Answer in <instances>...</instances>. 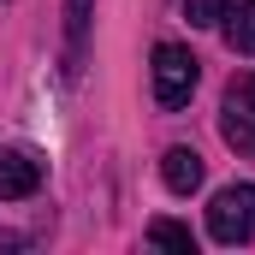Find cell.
I'll return each instance as SVG.
<instances>
[{"label":"cell","instance_id":"obj_2","mask_svg":"<svg viewBox=\"0 0 255 255\" xmlns=\"http://www.w3.org/2000/svg\"><path fill=\"white\" fill-rule=\"evenodd\" d=\"M196 77H202V65L184 42H160L154 48V101L172 113V107H184L196 95Z\"/></svg>","mask_w":255,"mask_h":255},{"label":"cell","instance_id":"obj_7","mask_svg":"<svg viewBox=\"0 0 255 255\" xmlns=\"http://www.w3.org/2000/svg\"><path fill=\"white\" fill-rule=\"evenodd\" d=\"M226 48L244 54V60H255V0H244V6L232 12V24H226Z\"/></svg>","mask_w":255,"mask_h":255},{"label":"cell","instance_id":"obj_4","mask_svg":"<svg viewBox=\"0 0 255 255\" xmlns=\"http://www.w3.org/2000/svg\"><path fill=\"white\" fill-rule=\"evenodd\" d=\"M42 190V160L24 148H0V202H24Z\"/></svg>","mask_w":255,"mask_h":255},{"label":"cell","instance_id":"obj_6","mask_svg":"<svg viewBox=\"0 0 255 255\" xmlns=\"http://www.w3.org/2000/svg\"><path fill=\"white\" fill-rule=\"evenodd\" d=\"M89 18H95V0H65V71H71V77L83 71V42H89Z\"/></svg>","mask_w":255,"mask_h":255},{"label":"cell","instance_id":"obj_9","mask_svg":"<svg viewBox=\"0 0 255 255\" xmlns=\"http://www.w3.org/2000/svg\"><path fill=\"white\" fill-rule=\"evenodd\" d=\"M184 18H190L196 30H214L226 18V0H184Z\"/></svg>","mask_w":255,"mask_h":255},{"label":"cell","instance_id":"obj_1","mask_svg":"<svg viewBox=\"0 0 255 255\" xmlns=\"http://www.w3.org/2000/svg\"><path fill=\"white\" fill-rule=\"evenodd\" d=\"M208 238L238 250L255 238V184H226V190L208 202Z\"/></svg>","mask_w":255,"mask_h":255},{"label":"cell","instance_id":"obj_8","mask_svg":"<svg viewBox=\"0 0 255 255\" xmlns=\"http://www.w3.org/2000/svg\"><path fill=\"white\" fill-rule=\"evenodd\" d=\"M148 244H154V250L196 255V232H190V226H178V220H154V226H148Z\"/></svg>","mask_w":255,"mask_h":255},{"label":"cell","instance_id":"obj_3","mask_svg":"<svg viewBox=\"0 0 255 255\" xmlns=\"http://www.w3.org/2000/svg\"><path fill=\"white\" fill-rule=\"evenodd\" d=\"M220 136H226L238 154H255V71H244V77L226 83V101H220Z\"/></svg>","mask_w":255,"mask_h":255},{"label":"cell","instance_id":"obj_5","mask_svg":"<svg viewBox=\"0 0 255 255\" xmlns=\"http://www.w3.org/2000/svg\"><path fill=\"white\" fill-rule=\"evenodd\" d=\"M202 172H208V166H202V154H196V148H184V142L160 154V178H166V190H172V196L202 190Z\"/></svg>","mask_w":255,"mask_h":255}]
</instances>
